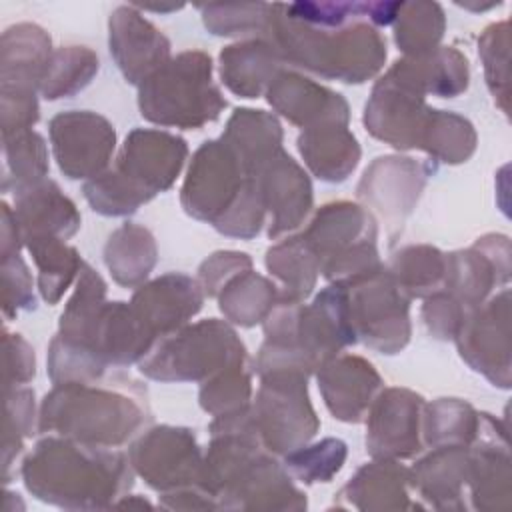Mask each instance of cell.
Wrapping results in <instances>:
<instances>
[{
    "label": "cell",
    "instance_id": "obj_1",
    "mask_svg": "<svg viewBox=\"0 0 512 512\" xmlns=\"http://www.w3.org/2000/svg\"><path fill=\"white\" fill-rule=\"evenodd\" d=\"M266 30H270L282 60L348 84L374 76L386 60L384 38L364 20L338 28L312 26L290 18L282 4H270Z\"/></svg>",
    "mask_w": 512,
    "mask_h": 512
},
{
    "label": "cell",
    "instance_id": "obj_2",
    "mask_svg": "<svg viewBox=\"0 0 512 512\" xmlns=\"http://www.w3.org/2000/svg\"><path fill=\"white\" fill-rule=\"evenodd\" d=\"M186 152V142L178 136L134 130L124 142L116 166L92 178L84 186V194L92 208L102 214H130L174 182Z\"/></svg>",
    "mask_w": 512,
    "mask_h": 512
},
{
    "label": "cell",
    "instance_id": "obj_3",
    "mask_svg": "<svg viewBox=\"0 0 512 512\" xmlns=\"http://www.w3.org/2000/svg\"><path fill=\"white\" fill-rule=\"evenodd\" d=\"M42 430H58L90 446L126 442L146 420V408L126 390L62 382L42 404Z\"/></svg>",
    "mask_w": 512,
    "mask_h": 512
},
{
    "label": "cell",
    "instance_id": "obj_4",
    "mask_svg": "<svg viewBox=\"0 0 512 512\" xmlns=\"http://www.w3.org/2000/svg\"><path fill=\"white\" fill-rule=\"evenodd\" d=\"M26 486L42 498L114 496L130 474L122 454L102 446L42 440L24 462Z\"/></svg>",
    "mask_w": 512,
    "mask_h": 512
},
{
    "label": "cell",
    "instance_id": "obj_5",
    "mask_svg": "<svg viewBox=\"0 0 512 512\" xmlns=\"http://www.w3.org/2000/svg\"><path fill=\"white\" fill-rule=\"evenodd\" d=\"M142 116L164 126L198 128L226 106L212 82V62L204 52H182L140 84Z\"/></svg>",
    "mask_w": 512,
    "mask_h": 512
},
{
    "label": "cell",
    "instance_id": "obj_6",
    "mask_svg": "<svg viewBox=\"0 0 512 512\" xmlns=\"http://www.w3.org/2000/svg\"><path fill=\"white\" fill-rule=\"evenodd\" d=\"M244 364V346L218 320H204L160 340L140 362V370L156 380H200Z\"/></svg>",
    "mask_w": 512,
    "mask_h": 512
},
{
    "label": "cell",
    "instance_id": "obj_7",
    "mask_svg": "<svg viewBox=\"0 0 512 512\" xmlns=\"http://www.w3.org/2000/svg\"><path fill=\"white\" fill-rule=\"evenodd\" d=\"M424 94L412 60H398L376 84L366 104V128L396 148H422L434 114L424 104Z\"/></svg>",
    "mask_w": 512,
    "mask_h": 512
},
{
    "label": "cell",
    "instance_id": "obj_8",
    "mask_svg": "<svg viewBox=\"0 0 512 512\" xmlns=\"http://www.w3.org/2000/svg\"><path fill=\"white\" fill-rule=\"evenodd\" d=\"M252 416L262 442L270 450L292 452L306 444L318 430L306 394V374L294 370L262 374Z\"/></svg>",
    "mask_w": 512,
    "mask_h": 512
},
{
    "label": "cell",
    "instance_id": "obj_9",
    "mask_svg": "<svg viewBox=\"0 0 512 512\" xmlns=\"http://www.w3.org/2000/svg\"><path fill=\"white\" fill-rule=\"evenodd\" d=\"M348 296L350 324L356 336L386 354L398 352L410 336L408 296L390 272L378 270L352 284H342Z\"/></svg>",
    "mask_w": 512,
    "mask_h": 512
},
{
    "label": "cell",
    "instance_id": "obj_10",
    "mask_svg": "<svg viewBox=\"0 0 512 512\" xmlns=\"http://www.w3.org/2000/svg\"><path fill=\"white\" fill-rule=\"evenodd\" d=\"M50 138L60 170L68 178H96L114 150L112 124L92 112H62L50 122Z\"/></svg>",
    "mask_w": 512,
    "mask_h": 512
},
{
    "label": "cell",
    "instance_id": "obj_11",
    "mask_svg": "<svg viewBox=\"0 0 512 512\" xmlns=\"http://www.w3.org/2000/svg\"><path fill=\"white\" fill-rule=\"evenodd\" d=\"M132 462L154 488L204 480V466L194 436L184 428L162 426L150 430L132 446Z\"/></svg>",
    "mask_w": 512,
    "mask_h": 512
},
{
    "label": "cell",
    "instance_id": "obj_12",
    "mask_svg": "<svg viewBox=\"0 0 512 512\" xmlns=\"http://www.w3.org/2000/svg\"><path fill=\"white\" fill-rule=\"evenodd\" d=\"M456 336L462 358L494 384L508 388V290L492 298L486 308L470 314Z\"/></svg>",
    "mask_w": 512,
    "mask_h": 512
},
{
    "label": "cell",
    "instance_id": "obj_13",
    "mask_svg": "<svg viewBox=\"0 0 512 512\" xmlns=\"http://www.w3.org/2000/svg\"><path fill=\"white\" fill-rule=\"evenodd\" d=\"M110 52L132 84H142L168 62L170 42L134 6L110 14Z\"/></svg>",
    "mask_w": 512,
    "mask_h": 512
},
{
    "label": "cell",
    "instance_id": "obj_14",
    "mask_svg": "<svg viewBox=\"0 0 512 512\" xmlns=\"http://www.w3.org/2000/svg\"><path fill=\"white\" fill-rule=\"evenodd\" d=\"M264 208L272 212L270 236L296 228L312 204V188L300 166L280 148L252 174Z\"/></svg>",
    "mask_w": 512,
    "mask_h": 512
},
{
    "label": "cell",
    "instance_id": "obj_15",
    "mask_svg": "<svg viewBox=\"0 0 512 512\" xmlns=\"http://www.w3.org/2000/svg\"><path fill=\"white\" fill-rule=\"evenodd\" d=\"M422 398L408 392L390 388L374 404L368 422L366 444L372 456L396 458L412 456L420 450L418 420Z\"/></svg>",
    "mask_w": 512,
    "mask_h": 512
},
{
    "label": "cell",
    "instance_id": "obj_16",
    "mask_svg": "<svg viewBox=\"0 0 512 512\" xmlns=\"http://www.w3.org/2000/svg\"><path fill=\"white\" fill-rule=\"evenodd\" d=\"M130 306L156 338L194 316L202 306V294L192 278L184 274H166L142 286L134 294Z\"/></svg>",
    "mask_w": 512,
    "mask_h": 512
},
{
    "label": "cell",
    "instance_id": "obj_17",
    "mask_svg": "<svg viewBox=\"0 0 512 512\" xmlns=\"http://www.w3.org/2000/svg\"><path fill=\"white\" fill-rule=\"evenodd\" d=\"M268 100L282 116L304 128L348 122V104L340 94L294 72H280L274 78L268 88Z\"/></svg>",
    "mask_w": 512,
    "mask_h": 512
},
{
    "label": "cell",
    "instance_id": "obj_18",
    "mask_svg": "<svg viewBox=\"0 0 512 512\" xmlns=\"http://www.w3.org/2000/svg\"><path fill=\"white\" fill-rule=\"evenodd\" d=\"M318 382L326 406L344 422L362 420L372 396L380 388L374 368L356 356L330 358L320 366Z\"/></svg>",
    "mask_w": 512,
    "mask_h": 512
},
{
    "label": "cell",
    "instance_id": "obj_19",
    "mask_svg": "<svg viewBox=\"0 0 512 512\" xmlns=\"http://www.w3.org/2000/svg\"><path fill=\"white\" fill-rule=\"evenodd\" d=\"M20 234L32 238H68L80 226V216L74 204L60 194L54 182H40L16 192V214Z\"/></svg>",
    "mask_w": 512,
    "mask_h": 512
},
{
    "label": "cell",
    "instance_id": "obj_20",
    "mask_svg": "<svg viewBox=\"0 0 512 512\" xmlns=\"http://www.w3.org/2000/svg\"><path fill=\"white\" fill-rule=\"evenodd\" d=\"M52 56L48 34L34 24H16L2 34V90L34 92Z\"/></svg>",
    "mask_w": 512,
    "mask_h": 512
},
{
    "label": "cell",
    "instance_id": "obj_21",
    "mask_svg": "<svg viewBox=\"0 0 512 512\" xmlns=\"http://www.w3.org/2000/svg\"><path fill=\"white\" fill-rule=\"evenodd\" d=\"M280 64V52L264 40L232 44L220 52L222 80L232 92L244 98L260 96L268 82H274L280 74Z\"/></svg>",
    "mask_w": 512,
    "mask_h": 512
},
{
    "label": "cell",
    "instance_id": "obj_22",
    "mask_svg": "<svg viewBox=\"0 0 512 512\" xmlns=\"http://www.w3.org/2000/svg\"><path fill=\"white\" fill-rule=\"evenodd\" d=\"M298 148L310 170L326 182L346 180L360 158L358 142L346 124L334 122L306 128L298 138Z\"/></svg>",
    "mask_w": 512,
    "mask_h": 512
},
{
    "label": "cell",
    "instance_id": "obj_23",
    "mask_svg": "<svg viewBox=\"0 0 512 512\" xmlns=\"http://www.w3.org/2000/svg\"><path fill=\"white\" fill-rule=\"evenodd\" d=\"M104 258L118 284L134 286L152 270L156 262V244L146 228L124 224L110 236Z\"/></svg>",
    "mask_w": 512,
    "mask_h": 512
},
{
    "label": "cell",
    "instance_id": "obj_24",
    "mask_svg": "<svg viewBox=\"0 0 512 512\" xmlns=\"http://www.w3.org/2000/svg\"><path fill=\"white\" fill-rule=\"evenodd\" d=\"M444 34V12L436 2H402L396 14L394 38L410 58L426 56L438 48Z\"/></svg>",
    "mask_w": 512,
    "mask_h": 512
},
{
    "label": "cell",
    "instance_id": "obj_25",
    "mask_svg": "<svg viewBox=\"0 0 512 512\" xmlns=\"http://www.w3.org/2000/svg\"><path fill=\"white\" fill-rule=\"evenodd\" d=\"M266 266L286 284V298L298 302L310 294L320 260L304 236H298L270 248Z\"/></svg>",
    "mask_w": 512,
    "mask_h": 512
},
{
    "label": "cell",
    "instance_id": "obj_26",
    "mask_svg": "<svg viewBox=\"0 0 512 512\" xmlns=\"http://www.w3.org/2000/svg\"><path fill=\"white\" fill-rule=\"evenodd\" d=\"M276 288L262 276L244 270L222 288L220 310L236 324L254 326L272 312Z\"/></svg>",
    "mask_w": 512,
    "mask_h": 512
},
{
    "label": "cell",
    "instance_id": "obj_27",
    "mask_svg": "<svg viewBox=\"0 0 512 512\" xmlns=\"http://www.w3.org/2000/svg\"><path fill=\"white\" fill-rule=\"evenodd\" d=\"M34 262L40 270V292L54 304L70 286L76 272L82 270V262L74 248L66 246L60 238H32L26 240Z\"/></svg>",
    "mask_w": 512,
    "mask_h": 512
},
{
    "label": "cell",
    "instance_id": "obj_28",
    "mask_svg": "<svg viewBox=\"0 0 512 512\" xmlns=\"http://www.w3.org/2000/svg\"><path fill=\"white\" fill-rule=\"evenodd\" d=\"M98 70V56L84 46H66L52 52L44 78L42 94L48 100L66 98L82 90Z\"/></svg>",
    "mask_w": 512,
    "mask_h": 512
},
{
    "label": "cell",
    "instance_id": "obj_29",
    "mask_svg": "<svg viewBox=\"0 0 512 512\" xmlns=\"http://www.w3.org/2000/svg\"><path fill=\"white\" fill-rule=\"evenodd\" d=\"M446 274V258L428 246H410L396 254L390 276L404 294L422 296L440 286Z\"/></svg>",
    "mask_w": 512,
    "mask_h": 512
},
{
    "label": "cell",
    "instance_id": "obj_30",
    "mask_svg": "<svg viewBox=\"0 0 512 512\" xmlns=\"http://www.w3.org/2000/svg\"><path fill=\"white\" fill-rule=\"evenodd\" d=\"M412 62L424 92L450 98L468 86V62L454 48H436L426 56L412 58Z\"/></svg>",
    "mask_w": 512,
    "mask_h": 512
},
{
    "label": "cell",
    "instance_id": "obj_31",
    "mask_svg": "<svg viewBox=\"0 0 512 512\" xmlns=\"http://www.w3.org/2000/svg\"><path fill=\"white\" fill-rule=\"evenodd\" d=\"M476 144L472 124L462 116L434 110L422 148L442 162H464Z\"/></svg>",
    "mask_w": 512,
    "mask_h": 512
},
{
    "label": "cell",
    "instance_id": "obj_32",
    "mask_svg": "<svg viewBox=\"0 0 512 512\" xmlns=\"http://www.w3.org/2000/svg\"><path fill=\"white\" fill-rule=\"evenodd\" d=\"M14 140L6 138L4 144V156H6V178H14V190H26L30 186L40 184L42 176L48 170V158H46V146L44 140L34 132H18L12 134Z\"/></svg>",
    "mask_w": 512,
    "mask_h": 512
},
{
    "label": "cell",
    "instance_id": "obj_33",
    "mask_svg": "<svg viewBox=\"0 0 512 512\" xmlns=\"http://www.w3.org/2000/svg\"><path fill=\"white\" fill-rule=\"evenodd\" d=\"M346 458V444L342 440L326 438L314 446H300L286 456V466L304 482H326L340 470Z\"/></svg>",
    "mask_w": 512,
    "mask_h": 512
},
{
    "label": "cell",
    "instance_id": "obj_34",
    "mask_svg": "<svg viewBox=\"0 0 512 512\" xmlns=\"http://www.w3.org/2000/svg\"><path fill=\"white\" fill-rule=\"evenodd\" d=\"M204 24L212 34L232 36L246 32H266L270 4H210L202 6Z\"/></svg>",
    "mask_w": 512,
    "mask_h": 512
},
{
    "label": "cell",
    "instance_id": "obj_35",
    "mask_svg": "<svg viewBox=\"0 0 512 512\" xmlns=\"http://www.w3.org/2000/svg\"><path fill=\"white\" fill-rule=\"evenodd\" d=\"M428 440L438 442H470L476 436L478 418L468 404L456 400H440L430 406Z\"/></svg>",
    "mask_w": 512,
    "mask_h": 512
},
{
    "label": "cell",
    "instance_id": "obj_36",
    "mask_svg": "<svg viewBox=\"0 0 512 512\" xmlns=\"http://www.w3.org/2000/svg\"><path fill=\"white\" fill-rule=\"evenodd\" d=\"M250 396V376L244 372V364L226 368L206 382L200 392V404L212 414H230L246 408Z\"/></svg>",
    "mask_w": 512,
    "mask_h": 512
},
{
    "label": "cell",
    "instance_id": "obj_37",
    "mask_svg": "<svg viewBox=\"0 0 512 512\" xmlns=\"http://www.w3.org/2000/svg\"><path fill=\"white\" fill-rule=\"evenodd\" d=\"M480 56L494 96L506 98V80L498 74V68L508 74V22L492 24L484 30L480 38Z\"/></svg>",
    "mask_w": 512,
    "mask_h": 512
},
{
    "label": "cell",
    "instance_id": "obj_38",
    "mask_svg": "<svg viewBox=\"0 0 512 512\" xmlns=\"http://www.w3.org/2000/svg\"><path fill=\"white\" fill-rule=\"evenodd\" d=\"M468 308L452 294H434L424 306V318L438 338H452L468 318Z\"/></svg>",
    "mask_w": 512,
    "mask_h": 512
},
{
    "label": "cell",
    "instance_id": "obj_39",
    "mask_svg": "<svg viewBox=\"0 0 512 512\" xmlns=\"http://www.w3.org/2000/svg\"><path fill=\"white\" fill-rule=\"evenodd\" d=\"M2 272H4V310L6 314L10 308H34L32 296V278L28 274L26 264L18 254L2 258Z\"/></svg>",
    "mask_w": 512,
    "mask_h": 512
},
{
    "label": "cell",
    "instance_id": "obj_40",
    "mask_svg": "<svg viewBox=\"0 0 512 512\" xmlns=\"http://www.w3.org/2000/svg\"><path fill=\"white\" fill-rule=\"evenodd\" d=\"M250 270V258L238 252H220L206 260L200 268V278L208 294H216L218 286L224 288V278H234L236 274Z\"/></svg>",
    "mask_w": 512,
    "mask_h": 512
},
{
    "label": "cell",
    "instance_id": "obj_41",
    "mask_svg": "<svg viewBox=\"0 0 512 512\" xmlns=\"http://www.w3.org/2000/svg\"><path fill=\"white\" fill-rule=\"evenodd\" d=\"M6 390L12 384L28 382L34 376V354L20 336L6 334Z\"/></svg>",
    "mask_w": 512,
    "mask_h": 512
},
{
    "label": "cell",
    "instance_id": "obj_42",
    "mask_svg": "<svg viewBox=\"0 0 512 512\" xmlns=\"http://www.w3.org/2000/svg\"><path fill=\"white\" fill-rule=\"evenodd\" d=\"M34 394L30 390H14L6 396V432H12L20 438V434H30L32 430V410H34Z\"/></svg>",
    "mask_w": 512,
    "mask_h": 512
}]
</instances>
